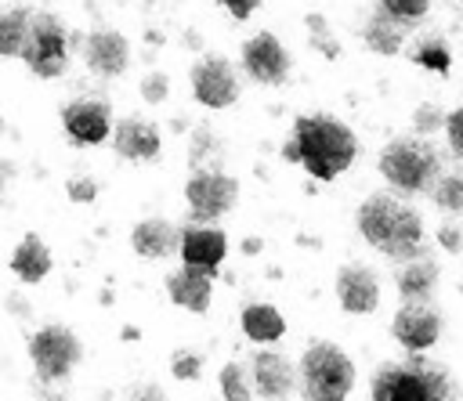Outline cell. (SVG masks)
<instances>
[{
  "label": "cell",
  "mask_w": 463,
  "mask_h": 401,
  "mask_svg": "<svg viewBox=\"0 0 463 401\" xmlns=\"http://www.w3.org/2000/svg\"><path fill=\"white\" fill-rule=\"evenodd\" d=\"M354 228L358 235L387 260L405 264L420 253H427V224L423 213L405 202L394 191H373L358 202L354 210Z\"/></svg>",
  "instance_id": "6da1fadb"
},
{
  "label": "cell",
  "mask_w": 463,
  "mask_h": 401,
  "mask_svg": "<svg viewBox=\"0 0 463 401\" xmlns=\"http://www.w3.org/2000/svg\"><path fill=\"white\" fill-rule=\"evenodd\" d=\"M297 152V163L315 177V181H333L340 177L354 159H358V137L347 123L315 112V116H297L293 134L286 137Z\"/></svg>",
  "instance_id": "7a4b0ae2"
},
{
  "label": "cell",
  "mask_w": 463,
  "mask_h": 401,
  "mask_svg": "<svg viewBox=\"0 0 463 401\" xmlns=\"http://www.w3.org/2000/svg\"><path fill=\"white\" fill-rule=\"evenodd\" d=\"M373 401H449L452 372L441 361L409 354L405 361H383L369 383Z\"/></svg>",
  "instance_id": "3957f363"
},
{
  "label": "cell",
  "mask_w": 463,
  "mask_h": 401,
  "mask_svg": "<svg viewBox=\"0 0 463 401\" xmlns=\"http://www.w3.org/2000/svg\"><path fill=\"white\" fill-rule=\"evenodd\" d=\"M376 170L387 181V188L405 199V195H430V188H434V181L441 177L445 166H441V155L430 145V137L402 134V137H391L380 148Z\"/></svg>",
  "instance_id": "277c9868"
},
{
  "label": "cell",
  "mask_w": 463,
  "mask_h": 401,
  "mask_svg": "<svg viewBox=\"0 0 463 401\" xmlns=\"http://www.w3.org/2000/svg\"><path fill=\"white\" fill-rule=\"evenodd\" d=\"M354 376L358 372L347 350L329 340H315L297 365V383L307 401H347V394L354 390Z\"/></svg>",
  "instance_id": "5b68a950"
},
{
  "label": "cell",
  "mask_w": 463,
  "mask_h": 401,
  "mask_svg": "<svg viewBox=\"0 0 463 401\" xmlns=\"http://www.w3.org/2000/svg\"><path fill=\"white\" fill-rule=\"evenodd\" d=\"M22 61L40 79H58L69 69V36H65V25H61L58 14L36 11L29 18V36H25V47H22Z\"/></svg>",
  "instance_id": "8992f818"
},
{
  "label": "cell",
  "mask_w": 463,
  "mask_h": 401,
  "mask_svg": "<svg viewBox=\"0 0 463 401\" xmlns=\"http://www.w3.org/2000/svg\"><path fill=\"white\" fill-rule=\"evenodd\" d=\"M80 358H83V347H80L76 332L65 329V325L51 322V325L36 329L33 340H29V361H33V368L43 383L69 379V372L80 365Z\"/></svg>",
  "instance_id": "52a82bcc"
},
{
  "label": "cell",
  "mask_w": 463,
  "mask_h": 401,
  "mask_svg": "<svg viewBox=\"0 0 463 401\" xmlns=\"http://www.w3.org/2000/svg\"><path fill=\"white\" fill-rule=\"evenodd\" d=\"M239 199V181L224 170L213 173H192L184 184V202L195 224H213L217 217H224Z\"/></svg>",
  "instance_id": "ba28073f"
},
{
  "label": "cell",
  "mask_w": 463,
  "mask_h": 401,
  "mask_svg": "<svg viewBox=\"0 0 463 401\" xmlns=\"http://www.w3.org/2000/svg\"><path fill=\"white\" fill-rule=\"evenodd\" d=\"M441 329H445V318H441V311L430 300H423V303H402L394 311V318H391V336L409 354H427L441 340Z\"/></svg>",
  "instance_id": "9c48e42d"
},
{
  "label": "cell",
  "mask_w": 463,
  "mask_h": 401,
  "mask_svg": "<svg viewBox=\"0 0 463 401\" xmlns=\"http://www.w3.org/2000/svg\"><path fill=\"white\" fill-rule=\"evenodd\" d=\"M242 69L253 83H264V87H279L289 79V51L282 47V40L275 33H253L246 43H242Z\"/></svg>",
  "instance_id": "30bf717a"
},
{
  "label": "cell",
  "mask_w": 463,
  "mask_h": 401,
  "mask_svg": "<svg viewBox=\"0 0 463 401\" xmlns=\"http://www.w3.org/2000/svg\"><path fill=\"white\" fill-rule=\"evenodd\" d=\"M192 98L206 108H228L239 98V76L228 58L206 54L192 65Z\"/></svg>",
  "instance_id": "8fae6325"
},
{
  "label": "cell",
  "mask_w": 463,
  "mask_h": 401,
  "mask_svg": "<svg viewBox=\"0 0 463 401\" xmlns=\"http://www.w3.org/2000/svg\"><path fill=\"white\" fill-rule=\"evenodd\" d=\"M61 126L76 145H101L112 134V108L98 98H76L61 108Z\"/></svg>",
  "instance_id": "7c38bea8"
},
{
  "label": "cell",
  "mask_w": 463,
  "mask_h": 401,
  "mask_svg": "<svg viewBox=\"0 0 463 401\" xmlns=\"http://www.w3.org/2000/svg\"><path fill=\"white\" fill-rule=\"evenodd\" d=\"M333 293H336V303L347 311V314H373L380 307V278L373 267L365 264H344L336 271V282H333Z\"/></svg>",
  "instance_id": "4fadbf2b"
},
{
  "label": "cell",
  "mask_w": 463,
  "mask_h": 401,
  "mask_svg": "<svg viewBox=\"0 0 463 401\" xmlns=\"http://www.w3.org/2000/svg\"><path fill=\"white\" fill-rule=\"evenodd\" d=\"M83 61H87V69L94 72V76H101V79H116V76H123V69L130 65V43H127V36L123 33H116V29H90L87 36H83Z\"/></svg>",
  "instance_id": "5bb4252c"
},
{
  "label": "cell",
  "mask_w": 463,
  "mask_h": 401,
  "mask_svg": "<svg viewBox=\"0 0 463 401\" xmlns=\"http://www.w3.org/2000/svg\"><path fill=\"white\" fill-rule=\"evenodd\" d=\"M224 253H228V238H224L221 228H213V224H188V228H181V242H177L181 264L199 267L206 275H217Z\"/></svg>",
  "instance_id": "9a60e30c"
},
{
  "label": "cell",
  "mask_w": 463,
  "mask_h": 401,
  "mask_svg": "<svg viewBox=\"0 0 463 401\" xmlns=\"http://www.w3.org/2000/svg\"><path fill=\"white\" fill-rule=\"evenodd\" d=\"M253 390L264 401H286L297 390V368L279 350H257L253 354Z\"/></svg>",
  "instance_id": "2e32d148"
},
{
  "label": "cell",
  "mask_w": 463,
  "mask_h": 401,
  "mask_svg": "<svg viewBox=\"0 0 463 401\" xmlns=\"http://www.w3.org/2000/svg\"><path fill=\"white\" fill-rule=\"evenodd\" d=\"M109 137H112L116 155H123L130 163H141V159H156L159 155V130H156V123H148L141 116L119 119Z\"/></svg>",
  "instance_id": "e0dca14e"
},
{
  "label": "cell",
  "mask_w": 463,
  "mask_h": 401,
  "mask_svg": "<svg viewBox=\"0 0 463 401\" xmlns=\"http://www.w3.org/2000/svg\"><path fill=\"white\" fill-rule=\"evenodd\" d=\"M438 282H441V267H438V260L430 253H420V256L405 260L398 267V275H394V285H398L402 303H423V300H430L434 289H438Z\"/></svg>",
  "instance_id": "ac0fdd59"
},
{
  "label": "cell",
  "mask_w": 463,
  "mask_h": 401,
  "mask_svg": "<svg viewBox=\"0 0 463 401\" xmlns=\"http://www.w3.org/2000/svg\"><path fill=\"white\" fill-rule=\"evenodd\" d=\"M177 242H181V228H174L163 217H145L130 231V246L145 260H166V256H174L177 253Z\"/></svg>",
  "instance_id": "d6986e66"
},
{
  "label": "cell",
  "mask_w": 463,
  "mask_h": 401,
  "mask_svg": "<svg viewBox=\"0 0 463 401\" xmlns=\"http://www.w3.org/2000/svg\"><path fill=\"white\" fill-rule=\"evenodd\" d=\"M166 296H170L177 307H184V311H192V314H203V311L210 307V296H213V275L181 264V267L166 278Z\"/></svg>",
  "instance_id": "ffe728a7"
},
{
  "label": "cell",
  "mask_w": 463,
  "mask_h": 401,
  "mask_svg": "<svg viewBox=\"0 0 463 401\" xmlns=\"http://www.w3.org/2000/svg\"><path fill=\"white\" fill-rule=\"evenodd\" d=\"M362 43L373 51V54H380V58H394V54H402L405 51V43H409V29L402 25V22H394V18H387L383 11H369L365 14V22H362Z\"/></svg>",
  "instance_id": "44dd1931"
},
{
  "label": "cell",
  "mask_w": 463,
  "mask_h": 401,
  "mask_svg": "<svg viewBox=\"0 0 463 401\" xmlns=\"http://www.w3.org/2000/svg\"><path fill=\"white\" fill-rule=\"evenodd\" d=\"M11 271H14L25 285H36V282L47 278V271H51V249L43 246L40 235H25V238L14 246V253H11Z\"/></svg>",
  "instance_id": "7402d4cb"
},
{
  "label": "cell",
  "mask_w": 463,
  "mask_h": 401,
  "mask_svg": "<svg viewBox=\"0 0 463 401\" xmlns=\"http://www.w3.org/2000/svg\"><path fill=\"white\" fill-rule=\"evenodd\" d=\"M239 322H242V332L253 343H275L286 332V318L271 303H250V307H242V318Z\"/></svg>",
  "instance_id": "603a6c76"
},
{
  "label": "cell",
  "mask_w": 463,
  "mask_h": 401,
  "mask_svg": "<svg viewBox=\"0 0 463 401\" xmlns=\"http://www.w3.org/2000/svg\"><path fill=\"white\" fill-rule=\"evenodd\" d=\"M29 7H7L0 14V58H22L29 36Z\"/></svg>",
  "instance_id": "cb8c5ba5"
},
{
  "label": "cell",
  "mask_w": 463,
  "mask_h": 401,
  "mask_svg": "<svg viewBox=\"0 0 463 401\" xmlns=\"http://www.w3.org/2000/svg\"><path fill=\"white\" fill-rule=\"evenodd\" d=\"M409 58H412L420 69L438 72V76H445V72L452 69V47H449V40H441V36H420V40L409 47Z\"/></svg>",
  "instance_id": "d4e9b609"
},
{
  "label": "cell",
  "mask_w": 463,
  "mask_h": 401,
  "mask_svg": "<svg viewBox=\"0 0 463 401\" xmlns=\"http://www.w3.org/2000/svg\"><path fill=\"white\" fill-rule=\"evenodd\" d=\"M221 159H224L221 141L206 126H195L192 145H188V166H192V173H213V170H221Z\"/></svg>",
  "instance_id": "484cf974"
},
{
  "label": "cell",
  "mask_w": 463,
  "mask_h": 401,
  "mask_svg": "<svg viewBox=\"0 0 463 401\" xmlns=\"http://www.w3.org/2000/svg\"><path fill=\"white\" fill-rule=\"evenodd\" d=\"M430 202L445 217H459L463 213V166L459 170H441V177L430 188Z\"/></svg>",
  "instance_id": "4316f807"
},
{
  "label": "cell",
  "mask_w": 463,
  "mask_h": 401,
  "mask_svg": "<svg viewBox=\"0 0 463 401\" xmlns=\"http://www.w3.org/2000/svg\"><path fill=\"white\" fill-rule=\"evenodd\" d=\"M376 11H383L387 18H394L405 29H412L430 14V0H376Z\"/></svg>",
  "instance_id": "83f0119b"
},
{
  "label": "cell",
  "mask_w": 463,
  "mask_h": 401,
  "mask_svg": "<svg viewBox=\"0 0 463 401\" xmlns=\"http://www.w3.org/2000/svg\"><path fill=\"white\" fill-rule=\"evenodd\" d=\"M445 108L441 105H434V101H423V105H416V112H412V130H416V137H430V134H438V130H445Z\"/></svg>",
  "instance_id": "f1b7e54d"
},
{
  "label": "cell",
  "mask_w": 463,
  "mask_h": 401,
  "mask_svg": "<svg viewBox=\"0 0 463 401\" xmlns=\"http://www.w3.org/2000/svg\"><path fill=\"white\" fill-rule=\"evenodd\" d=\"M221 394H224V401H250V383H246L242 365L228 361L221 368Z\"/></svg>",
  "instance_id": "f546056e"
},
{
  "label": "cell",
  "mask_w": 463,
  "mask_h": 401,
  "mask_svg": "<svg viewBox=\"0 0 463 401\" xmlns=\"http://www.w3.org/2000/svg\"><path fill=\"white\" fill-rule=\"evenodd\" d=\"M304 25H307V33H311V47H318L326 58H340V43L333 40L329 22H326L322 14H307V18H304Z\"/></svg>",
  "instance_id": "4dcf8cb0"
},
{
  "label": "cell",
  "mask_w": 463,
  "mask_h": 401,
  "mask_svg": "<svg viewBox=\"0 0 463 401\" xmlns=\"http://www.w3.org/2000/svg\"><path fill=\"white\" fill-rule=\"evenodd\" d=\"M445 145H449V152L463 163V105H456L449 116H445Z\"/></svg>",
  "instance_id": "1f68e13d"
},
{
  "label": "cell",
  "mask_w": 463,
  "mask_h": 401,
  "mask_svg": "<svg viewBox=\"0 0 463 401\" xmlns=\"http://www.w3.org/2000/svg\"><path fill=\"white\" fill-rule=\"evenodd\" d=\"M170 372H174L177 379H195V376L203 372V354H195V350H174Z\"/></svg>",
  "instance_id": "d6a6232c"
},
{
  "label": "cell",
  "mask_w": 463,
  "mask_h": 401,
  "mask_svg": "<svg viewBox=\"0 0 463 401\" xmlns=\"http://www.w3.org/2000/svg\"><path fill=\"white\" fill-rule=\"evenodd\" d=\"M166 94H170V76H166V72H148V76L141 79V98H145L148 105L166 101Z\"/></svg>",
  "instance_id": "836d02e7"
},
{
  "label": "cell",
  "mask_w": 463,
  "mask_h": 401,
  "mask_svg": "<svg viewBox=\"0 0 463 401\" xmlns=\"http://www.w3.org/2000/svg\"><path fill=\"white\" fill-rule=\"evenodd\" d=\"M65 191H69V199H72V202H90V199L98 195V184H94L90 177H69Z\"/></svg>",
  "instance_id": "e575fe53"
},
{
  "label": "cell",
  "mask_w": 463,
  "mask_h": 401,
  "mask_svg": "<svg viewBox=\"0 0 463 401\" xmlns=\"http://www.w3.org/2000/svg\"><path fill=\"white\" fill-rule=\"evenodd\" d=\"M438 246L449 249V253H459V249H463V228L452 224V220H445V224L438 228Z\"/></svg>",
  "instance_id": "d590c367"
},
{
  "label": "cell",
  "mask_w": 463,
  "mask_h": 401,
  "mask_svg": "<svg viewBox=\"0 0 463 401\" xmlns=\"http://www.w3.org/2000/svg\"><path fill=\"white\" fill-rule=\"evenodd\" d=\"M217 4H221V7H224L232 18H239V22H246V18H250V14L260 7V0H217Z\"/></svg>",
  "instance_id": "8d00e7d4"
},
{
  "label": "cell",
  "mask_w": 463,
  "mask_h": 401,
  "mask_svg": "<svg viewBox=\"0 0 463 401\" xmlns=\"http://www.w3.org/2000/svg\"><path fill=\"white\" fill-rule=\"evenodd\" d=\"M130 401H166L159 383H134L130 387Z\"/></svg>",
  "instance_id": "74e56055"
},
{
  "label": "cell",
  "mask_w": 463,
  "mask_h": 401,
  "mask_svg": "<svg viewBox=\"0 0 463 401\" xmlns=\"http://www.w3.org/2000/svg\"><path fill=\"white\" fill-rule=\"evenodd\" d=\"M0 188H4V181H0Z\"/></svg>",
  "instance_id": "f35d334b"
}]
</instances>
